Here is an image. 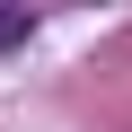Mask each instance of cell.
Wrapping results in <instances>:
<instances>
[{
    "label": "cell",
    "mask_w": 132,
    "mask_h": 132,
    "mask_svg": "<svg viewBox=\"0 0 132 132\" xmlns=\"http://www.w3.org/2000/svg\"><path fill=\"white\" fill-rule=\"evenodd\" d=\"M27 35H35V18H27V9H0V53H18Z\"/></svg>",
    "instance_id": "cell-1"
}]
</instances>
